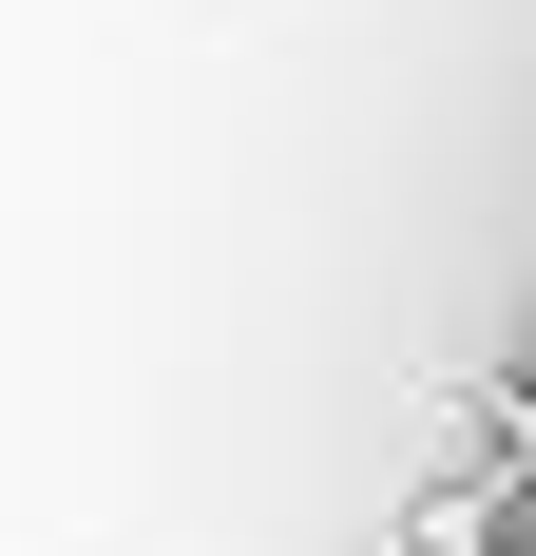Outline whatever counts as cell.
<instances>
[{"label": "cell", "mask_w": 536, "mask_h": 556, "mask_svg": "<svg viewBox=\"0 0 536 556\" xmlns=\"http://www.w3.org/2000/svg\"><path fill=\"white\" fill-rule=\"evenodd\" d=\"M536 538V460L498 442V460H441L422 500H403V556H518Z\"/></svg>", "instance_id": "cell-1"}, {"label": "cell", "mask_w": 536, "mask_h": 556, "mask_svg": "<svg viewBox=\"0 0 536 556\" xmlns=\"http://www.w3.org/2000/svg\"><path fill=\"white\" fill-rule=\"evenodd\" d=\"M498 442H518V460H536V365H518V403H498Z\"/></svg>", "instance_id": "cell-2"}]
</instances>
